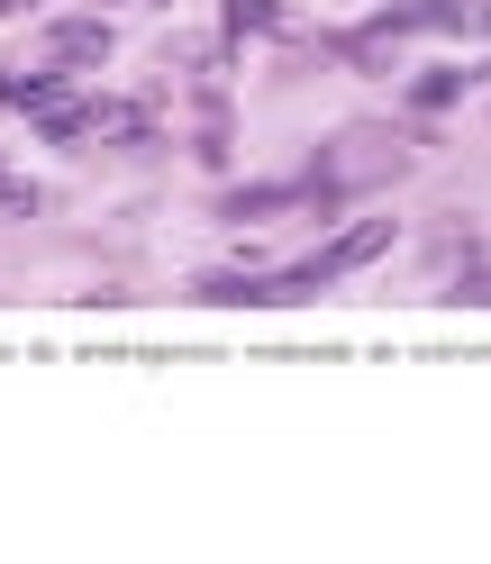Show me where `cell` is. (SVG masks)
I'll list each match as a JSON object with an SVG mask.
<instances>
[{"instance_id":"cell-1","label":"cell","mask_w":491,"mask_h":564,"mask_svg":"<svg viewBox=\"0 0 491 564\" xmlns=\"http://www.w3.org/2000/svg\"><path fill=\"white\" fill-rule=\"evenodd\" d=\"M46 55L55 64H100V55H110V19H55L46 28Z\"/></svg>"},{"instance_id":"cell-2","label":"cell","mask_w":491,"mask_h":564,"mask_svg":"<svg viewBox=\"0 0 491 564\" xmlns=\"http://www.w3.org/2000/svg\"><path fill=\"white\" fill-rule=\"evenodd\" d=\"M465 83H473L465 64H446V74H428V83H410V100H418V110H446V100L465 91Z\"/></svg>"},{"instance_id":"cell-3","label":"cell","mask_w":491,"mask_h":564,"mask_svg":"<svg viewBox=\"0 0 491 564\" xmlns=\"http://www.w3.org/2000/svg\"><path fill=\"white\" fill-rule=\"evenodd\" d=\"M273 19H283V10H273V0H228V37H264Z\"/></svg>"},{"instance_id":"cell-4","label":"cell","mask_w":491,"mask_h":564,"mask_svg":"<svg viewBox=\"0 0 491 564\" xmlns=\"http://www.w3.org/2000/svg\"><path fill=\"white\" fill-rule=\"evenodd\" d=\"M0 100H10V83H0Z\"/></svg>"}]
</instances>
